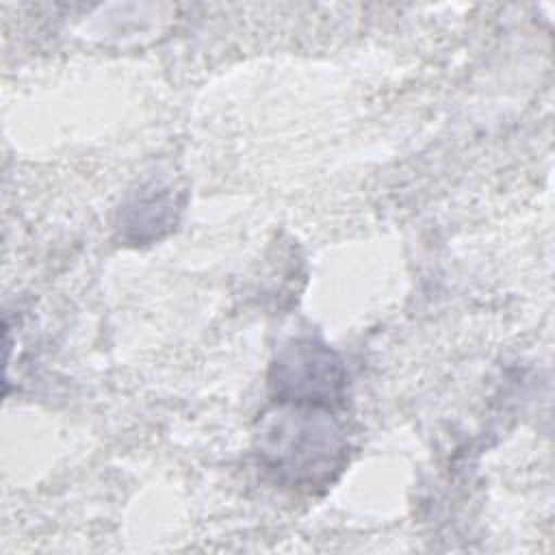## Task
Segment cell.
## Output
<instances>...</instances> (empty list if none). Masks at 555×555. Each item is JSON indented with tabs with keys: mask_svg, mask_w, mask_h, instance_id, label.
Segmentation results:
<instances>
[{
	"mask_svg": "<svg viewBox=\"0 0 555 555\" xmlns=\"http://www.w3.org/2000/svg\"><path fill=\"white\" fill-rule=\"evenodd\" d=\"M256 447L275 481L310 492L338 477L349 449L330 408L299 403H278L262 414Z\"/></svg>",
	"mask_w": 555,
	"mask_h": 555,
	"instance_id": "cell-1",
	"label": "cell"
},
{
	"mask_svg": "<svg viewBox=\"0 0 555 555\" xmlns=\"http://www.w3.org/2000/svg\"><path fill=\"white\" fill-rule=\"evenodd\" d=\"M269 386L278 403L334 408L345 399L347 369L340 356L327 345L299 338L286 343L269 373Z\"/></svg>",
	"mask_w": 555,
	"mask_h": 555,
	"instance_id": "cell-2",
	"label": "cell"
}]
</instances>
